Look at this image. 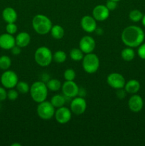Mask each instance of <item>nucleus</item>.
<instances>
[{
  "label": "nucleus",
  "mask_w": 145,
  "mask_h": 146,
  "mask_svg": "<svg viewBox=\"0 0 145 146\" xmlns=\"http://www.w3.org/2000/svg\"><path fill=\"white\" fill-rule=\"evenodd\" d=\"M145 34L141 27L135 25L128 26L121 34V39L125 46L136 48L144 42Z\"/></svg>",
  "instance_id": "f257e3e1"
},
{
  "label": "nucleus",
  "mask_w": 145,
  "mask_h": 146,
  "mask_svg": "<svg viewBox=\"0 0 145 146\" xmlns=\"http://www.w3.org/2000/svg\"><path fill=\"white\" fill-rule=\"evenodd\" d=\"M51 20L44 14H36L32 19V27L39 35H45L51 31L52 28Z\"/></svg>",
  "instance_id": "f03ea898"
},
{
  "label": "nucleus",
  "mask_w": 145,
  "mask_h": 146,
  "mask_svg": "<svg viewBox=\"0 0 145 146\" xmlns=\"http://www.w3.org/2000/svg\"><path fill=\"white\" fill-rule=\"evenodd\" d=\"M30 96L33 101L37 104L45 101L48 97V89L44 81H35L30 86Z\"/></svg>",
  "instance_id": "7ed1b4c3"
},
{
  "label": "nucleus",
  "mask_w": 145,
  "mask_h": 146,
  "mask_svg": "<svg viewBox=\"0 0 145 146\" xmlns=\"http://www.w3.org/2000/svg\"><path fill=\"white\" fill-rule=\"evenodd\" d=\"M34 60L40 66H48L53 61L52 51L47 46L38 47L34 53Z\"/></svg>",
  "instance_id": "20e7f679"
},
{
  "label": "nucleus",
  "mask_w": 145,
  "mask_h": 146,
  "mask_svg": "<svg viewBox=\"0 0 145 146\" xmlns=\"http://www.w3.org/2000/svg\"><path fill=\"white\" fill-rule=\"evenodd\" d=\"M100 58L95 54L90 53L84 56L82 60V66L84 71L89 74H95L99 69Z\"/></svg>",
  "instance_id": "39448f33"
},
{
  "label": "nucleus",
  "mask_w": 145,
  "mask_h": 146,
  "mask_svg": "<svg viewBox=\"0 0 145 146\" xmlns=\"http://www.w3.org/2000/svg\"><path fill=\"white\" fill-rule=\"evenodd\" d=\"M55 108L51 104L50 101H44L39 103L37 106L36 112L38 117L43 120H50L54 116L55 112Z\"/></svg>",
  "instance_id": "423d86ee"
},
{
  "label": "nucleus",
  "mask_w": 145,
  "mask_h": 146,
  "mask_svg": "<svg viewBox=\"0 0 145 146\" xmlns=\"http://www.w3.org/2000/svg\"><path fill=\"white\" fill-rule=\"evenodd\" d=\"M1 83L5 88H14L18 82V78L16 72L11 70H6L1 76Z\"/></svg>",
  "instance_id": "0eeeda50"
},
{
  "label": "nucleus",
  "mask_w": 145,
  "mask_h": 146,
  "mask_svg": "<svg viewBox=\"0 0 145 146\" xmlns=\"http://www.w3.org/2000/svg\"><path fill=\"white\" fill-rule=\"evenodd\" d=\"M87 108V102L82 96H76L71 101L70 109L75 115H82Z\"/></svg>",
  "instance_id": "6e6552de"
},
{
  "label": "nucleus",
  "mask_w": 145,
  "mask_h": 146,
  "mask_svg": "<svg viewBox=\"0 0 145 146\" xmlns=\"http://www.w3.org/2000/svg\"><path fill=\"white\" fill-rule=\"evenodd\" d=\"M107 83L108 85L115 89H119L125 87L126 81L125 78L122 74L117 72L109 74L107 77Z\"/></svg>",
  "instance_id": "1a4fd4ad"
},
{
  "label": "nucleus",
  "mask_w": 145,
  "mask_h": 146,
  "mask_svg": "<svg viewBox=\"0 0 145 146\" xmlns=\"http://www.w3.org/2000/svg\"><path fill=\"white\" fill-rule=\"evenodd\" d=\"M63 94L65 97L73 98L79 94V87L74 81H65L62 84Z\"/></svg>",
  "instance_id": "9d476101"
},
{
  "label": "nucleus",
  "mask_w": 145,
  "mask_h": 146,
  "mask_svg": "<svg viewBox=\"0 0 145 146\" xmlns=\"http://www.w3.org/2000/svg\"><path fill=\"white\" fill-rule=\"evenodd\" d=\"M95 46V40L90 36H84L80 40L79 48L85 54L93 52Z\"/></svg>",
  "instance_id": "9b49d317"
},
{
  "label": "nucleus",
  "mask_w": 145,
  "mask_h": 146,
  "mask_svg": "<svg viewBox=\"0 0 145 146\" xmlns=\"http://www.w3.org/2000/svg\"><path fill=\"white\" fill-rule=\"evenodd\" d=\"M57 122L60 124H66L72 118V111L65 106L57 108L54 115Z\"/></svg>",
  "instance_id": "f8f14e48"
},
{
  "label": "nucleus",
  "mask_w": 145,
  "mask_h": 146,
  "mask_svg": "<svg viewBox=\"0 0 145 146\" xmlns=\"http://www.w3.org/2000/svg\"><path fill=\"white\" fill-rule=\"evenodd\" d=\"M109 10L103 4H98L92 9V15L97 21H104L109 17Z\"/></svg>",
  "instance_id": "ddd939ff"
},
{
  "label": "nucleus",
  "mask_w": 145,
  "mask_h": 146,
  "mask_svg": "<svg viewBox=\"0 0 145 146\" xmlns=\"http://www.w3.org/2000/svg\"><path fill=\"white\" fill-rule=\"evenodd\" d=\"M81 28L87 33H92L97 29V21L92 16L85 15L80 20Z\"/></svg>",
  "instance_id": "4468645a"
},
{
  "label": "nucleus",
  "mask_w": 145,
  "mask_h": 146,
  "mask_svg": "<svg viewBox=\"0 0 145 146\" xmlns=\"http://www.w3.org/2000/svg\"><path fill=\"white\" fill-rule=\"evenodd\" d=\"M144 106V101L142 97L136 94H133L128 101V107L129 110L134 113H139Z\"/></svg>",
  "instance_id": "2eb2a0df"
},
{
  "label": "nucleus",
  "mask_w": 145,
  "mask_h": 146,
  "mask_svg": "<svg viewBox=\"0 0 145 146\" xmlns=\"http://www.w3.org/2000/svg\"><path fill=\"white\" fill-rule=\"evenodd\" d=\"M16 45L15 37L11 34L5 33L0 35V48L4 50H11Z\"/></svg>",
  "instance_id": "dca6fc26"
},
{
  "label": "nucleus",
  "mask_w": 145,
  "mask_h": 146,
  "mask_svg": "<svg viewBox=\"0 0 145 146\" xmlns=\"http://www.w3.org/2000/svg\"><path fill=\"white\" fill-rule=\"evenodd\" d=\"M2 18L7 23H15L18 15L16 10L12 7H6L2 11Z\"/></svg>",
  "instance_id": "f3484780"
},
{
  "label": "nucleus",
  "mask_w": 145,
  "mask_h": 146,
  "mask_svg": "<svg viewBox=\"0 0 145 146\" xmlns=\"http://www.w3.org/2000/svg\"><path fill=\"white\" fill-rule=\"evenodd\" d=\"M16 45L18 46L21 48L26 47L31 42V36L26 31H21L18 33L15 37Z\"/></svg>",
  "instance_id": "a211bd4d"
},
{
  "label": "nucleus",
  "mask_w": 145,
  "mask_h": 146,
  "mask_svg": "<svg viewBox=\"0 0 145 146\" xmlns=\"http://www.w3.org/2000/svg\"><path fill=\"white\" fill-rule=\"evenodd\" d=\"M140 83L136 79H131L125 84V90L127 93L130 94H135L140 89Z\"/></svg>",
  "instance_id": "6ab92c4d"
},
{
  "label": "nucleus",
  "mask_w": 145,
  "mask_h": 146,
  "mask_svg": "<svg viewBox=\"0 0 145 146\" xmlns=\"http://www.w3.org/2000/svg\"><path fill=\"white\" fill-rule=\"evenodd\" d=\"M51 34V36L56 40H60L63 38L65 34V31L63 27H61L59 24H55V25L52 26L51 31H50Z\"/></svg>",
  "instance_id": "aec40b11"
},
{
  "label": "nucleus",
  "mask_w": 145,
  "mask_h": 146,
  "mask_svg": "<svg viewBox=\"0 0 145 146\" xmlns=\"http://www.w3.org/2000/svg\"><path fill=\"white\" fill-rule=\"evenodd\" d=\"M121 57L122 59L125 61H132L135 57V51L133 48L131 47H127L123 48L121 51Z\"/></svg>",
  "instance_id": "412c9836"
},
{
  "label": "nucleus",
  "mask_w": 145,
  "mask_h": 146,
  "mask_svg": "<svg viewBox=\"0 0 145 146\" xmlns=\"http://www.w3.org/2000/svg\"><path fill=\"white\" fill-rule=\"evenodd\" d=\"M65 101L66 100H65V96H62L61 94H56V95H54L51 98L50 102L53 106L54 108H58L62 106H64L65 104Z\"/></svg>",
  "instance_id": "4be33fe9"
},
{
  "label": "nucleus",
  "mask_w": 145,
  "mask_h": 146,
  "mask_svg": "<svg viewBox=\"0 0 145 146\" xmlns=\"http://www.w3.org/2000/svg\"><path fill=\"white\" fill-rule=\"evenodd\" d=\"M45 84H46L48 91H53V92L59 91L61 87H62L61 82L58 79H56V78L49 79Z\"/></svg>",
  "instance_id": "5701e85b"
},
{
  "label": "nucleus",
  "mask_w": 145,
  "mask_h": 146,
  "mask_svg": "<svg viewBox=\"0 0 145 146\" xmlns=\"http://www.w3.org/2000/svg\"><path fill=\"white\" fill-rule=\"evenodd\" d=\"M84 53L81 51L80 48H73L70 51V57L74 61H82L84 57Z\"/></svg>",
  "instance_id": "b1692460"
},
{
  "label": "nucleus",
  "mask_w": 145,
  "mask_h": 146,
  "mask_svg": "<svg viewBox=\"0 0 145 146\" xmlns=\"http://www.w3.org/2000/svg\"><path fill=\"white\" fill-rule=\"evenodd\" d=\"M67 54L65 51L58 50L53 54V60L58 64H62L66 61Z\"/></svg>",
  "instance_id": "393cba45"
},
{
  "label": "nucleus",
  "mask_w": 145,
  "mask_h": 146,
  "mask_svg": "<svg viewBox=\"0 0 145 146\" xmlns=\"http://www.w3.org/2000/svg\"><path fill=\"white\" fill-rule=\"evenodd\" d=\"M144 14L141 11L138 9H133L129 12V18L133 22H139L142 21Z\"/></svg>",
  "instance_id": "a878e982"
},
{
  "label": "nucleus",
  "mask_w": 145,
  "mask_h": 146,
  "mask_svg": "<svg viewBox=\"0 0 145 146\" xmlns=\"http://www.w3.org/2000/svg\"><path fill=\"white\" fill-rule=\"evenodd\" d=\"M11 65V60L8 56H0V69L8 70Z\"/></svg>",
  "instance_id": "bb28decb"
},
{
  "label": "nucleus",
  "mask_w": 145,
  "mask_h": 146,
  "mask_svg": "<svg viewBox=\"0 0 145 146\" xmlns=\"http://www.w3.org/2000/svg\"><path fill=\"white\" fill-rule=\"evenodd\" d=\"M16 89L21 94H26L29 92L30 86L26 81H18L16 86Z\"/></svg>",
  "instance_id": "cd10ccee"
},
{
  "label": "nucleus",
  "mask_w": 145,
  "mask_h": 146,
  "mask_svg": "<svg viewBox=\"0 0 145 146\" xmlns=\"http://www.w3.org/2000/svg\"><path fill=\"white\" fill-rule=\"evenodd\" d=\"M63 77L65 81H74L76 77V73L72 68H67L63 73Z\"/></svg>",
  "instance_id": "c85d7f7f"
},
{
  "label": "nucleus",
  "mask_w": 145,
  "mask_h": 146,
  "mask_svg": "<svg viewBox=\"0 0 145 146\" xmlns=\"http://www.w3.org/2000/svg\"><path fill=\"white\" fill-rule=\"evenodd\" d=\"M18 97V92L16 89L14 88H10L8 91H7V98L9 101H14L16 100Z\"/></svg>",
  "instance_id": "c756f323"
},
{
  "label": "nucleus",
  "mask_w": 145,
  "mask_h": 146,
  "mask_svg": "<svg viewBox=\"0 0 145 146\" xmlns=\"http://www.w3.org/2000/svg\"><path fill=\"white\" fill-rule=\"evenodd\" d=\"M17 30H18V27L15 23H7V26H6L7 33L14 35V34L17 32Z\"/></svg>",
  "instance_id": "7c9ffc66"
},
{
  "label": "nucleus",
  "mask_w": 145,
  "mask_h": 146,
  "mask_svg": "<svg viewBox=\"0 0 145 146\" xmlns=\"http://www.w3.org/2000/svg\"><path fill=\"white\" fill-rule=\"evenodd\" d=\"M137 54L139 58L145 60V43H142L138 46Z\"/></svg>",
  "instance_id": "2f4dec72"
},
{
  "label": "nucleus",
  "mask_w": 145,
  "mask_h": 146,
  "mask_svg": "<svg viewBox=\"0 0 145 146\" xmlns=\"http://www.w3.org/2000/svg\"><path fill=\"white\" fill-rule=\"evenodd\" d=\"M105 6L107 7V8L109 10V11H114L117 9V2L115 1H112V0H107L106 2Z\"/></svg>",
  "instance_id": "473e14b6"
},
{
  "label": "nucleus",
  "mask_w": 145,
  "mask_h": 146,
  "mask_svg": "<svg viewBox=\"0 0 145 146\" xmlns=\"http://www.w3.org/2000/svg\"><path fill=\"white\" fill-rule=\"evenodd\" d=\"M7 98V91L4 87L0 86V102L5 101Z\"/></svg>",
  "instance_id": "72a5a7b5"
},
{
  "label": "nucleus",
  "mask_w": 145,
  "mask_h": 146,
  "mask_svg": "<svg viewBox=\"0 0 145 146\" xmlns=\"http://www.w3.org/2000/svg\"><path fill=\"white\" fill-rule=\"evenodd\" d=\"M126 91L125 90V88H119V89H117V97L119 99H122V98H125L126 96Z\"/></svg>",
  "instance_id": "f704fd0d"
},
{
  "label": "nucleus",
  "mask_w": 145,
  "mask_h": 146,
  "mask_svg": "<svg viewBox=\"0 0 145 146\" xmlns=\"http://www.w3.org/2000/svg\"><path fill=\"white\" fill-rule=\"evenodd\" d=\"M21 48H21V47L15 45L14 46H13L12 48H11V54L14 56H18L21 53Z\"/></svg>",
  "instance_id": "c9c22d12"
},
{
  "label": "nucleus",
  "mask_w": 145,
  "mask_h": 146,
  "mask_svg": "<svg viewBox=\"0 0 145 146\" xmlns=\"http://www.w3.org/2000/svg\"><path fill=\"white\" fill-rule=\"evenodd\" d=\"M142 25L145 27V14H144L143 17H142Z\"/></svg>",
  "instance_id": "e433bc0d"
},
{
  "label": "nucleus",
  "mask_w": 145,
  "mask_h": 146,
  "mask_svg": "<svg viewBox=\"0 0 145 146\" xmlns=\"http://www.w3.org/2000/svg\"><path fill=\"white\" fill-rule=\"evenodd\" d=\"M11 146H21V144L17 143H12L11 145Z\"/></svg>",
  "instance_id": "4c0bfd02"
},
{
  "label": "nucleus",
  "mask_w": 145,
  "mask_h": 146,
  "mask_svg": "<svg viewBox=\"0 0 145 146\" xmlns=\"http://www.w3.org/2000/svg\"><path fill=\"white\" fill-rule=\"evenodd\" d=\"M112 1H116V2H119V1H121V0H112Z\"/></svg>",
  "instance_id": "58836bf2"
}]
</instances>
